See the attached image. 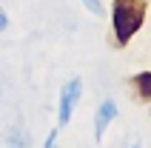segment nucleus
I'll return each mask as SVG.
<instances>
[{
  "label": "nucleus",
  "instance_id": "5",
  "mask_svg": "<svg viewBox=\"0 0 151 148\" xmlns=\"http://www.w3.org/2000/svg\"><path fill=\"white\" fill-rule=\"evenodd\" d=\"M83 6L88 9L94 17H103V14H106V6H103V0H83Z\"/></svg>",
  "mask_w": 151,
  "mask_h": 148
},
{
  "label": "nucleus",
  "instance_id": "3",
  "mask_svg": "<svg viewBox=\"0 0 151 148\" xmlns=\"http://www.w3.org/2000/svg\"><path fill=\"white\" fill-rule=\"evenodd\" d=\"M114 117H117V103L114 100H103L100 108H97V114H94V140L97 142H103L106 128L114 123Z\"/></svg>",
  "mask_w": 151,
  "mask_h": 148
},
{
  "label": "nucleus",
  "instance_id": "11",
  "mask_svg": "<svg viewBox=\"0 0 151 148\" xmlns=\"http://www.w3.org/2000/svg\"><path fill=\"white\" fill-rule=\"evenodd\" d=\"M148 3H151V0H148Z\"/></svg>",
  "mask_w": 151,
  "mask_h": 148
},
{
  "label": "nucleus",
  "instance_id": "6",
  "mask_svg": "<svg viewBox=\"0 0 151 148\" xmlns=\"http://www.w3.org/2000/svg\"><path fill=\"white\" fill-rule=\"evenodd\" d=\"M26 142L29 140H26L23 131H12L9 134V148H26Z\"/></svg>",
  "mask_w": 151,
  "mask_h": 148
},
{
  "label": "nucleus",
  "instance_id": "9",
  "mask_svg": "<svg viewBox=\"0 0 151 148\" xmlns=\"http://www.w3.org/2000/svg\"><path fill=\"white\" fill-rule=\"evenodd\" d=\"M49 148H54V145H49Z\"/></svg>",
  "mask_w": 151,
  "mask_h": 148
},
{
  "label": "nucleus",
  "instance_id": "8",
  "mask_svg": "<svg viewBox=\"0 0 151 148\" xmlns=\"http://www.w3.org/2000/svg\"><path fill=\"white\" fill-rule=\"evenodd\" d=\"M131 148H143V145H140V142H134V145H131Z\"/></svg>",
  "mask_w": 151,
  "mask_h": 148
},
{
  "label": "nucleus",
  "instance_id": "1",
  "mask_svg": "<svg viewBox=\"0 0 151 148\" xmlns=\"http://www.w3.org/2000/svg\"><path fill=\"white\" fill-rule=\"evenodd\" d=\"M148 14V0H111V34L114 46L126 49L145 23Z\"/></svg>",
  "mask_w": 151,
  "mask_h": 148
},
{
  "label": "nucleus",
  "instance_id": "7",
  "mask_svg": "<svg viewBox=\"0 0 151 148\" xmlns=\"http://www.w3.org/2000/svg\"><path fill=\"white\" fill-rule=\"evenodd\" d=\"M6 29H9V14L0 11V32H6Z\"/></svg>",
  "mask_w": 151,
  "mask_h": 148
},
{
  "label": "nucleus",
  "instance_id": "10",
  "mask_svg": "<svg viewBox=\"0 0 151 148\" xmlns=\"http://www.w3.org/2000/svg\"><path fill=\"white\" fill-rule=\"evenodd\" d=\"M148 106H151V103H148Z\"/></svg>",
  "mask_w": 151,
  "mask_h": 148
},
{
  "label": "nucleus",
  "instance_id": "4",
  "mask_svg": "<svg viewBox=\"0 0 151 148\" xmlns=\"http://www.w3.org/2000/svg\"><path fill=\"white\" fill-rule=\"evenodd\" d=\"M128 88H131V97L137 103L148 106L151 103V71H137L128 77Z\"/></svg>",
  "mask_w": 151,
  "mask_h": 148
},
{
  "label": "nucleus",
  "instance_id": "2",
  "mask_svg": "<svg viewBox=\"0 0 151 148\" xmlns=\"http://www.w3.org/2000/svg\"><path fill=\"white\" fill-rule=\"evenodd\" d=\"M83 97V77H71V80L60 88V106H57V128L68 125L71 114H74V106Z\"/></svg>",
  "mask_w": 151,
  "mask_h": 148
}]
</instances>
